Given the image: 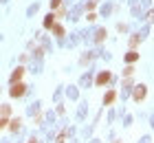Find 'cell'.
Masks as SVG:
<instances>
[{
    "instance_id": "obj_1",
    "label": "cell",
    "mask_w": 154,
    "mask_h": 143,
    "mask_svg": "<svg viewBox=\"0 0 154 143\" xmlns=\"http://www.w3.org/2000/svg\"><path fill=\"white\" fill-rule=\"evenodd\" d=\"M26 92V86L22 82H16V84H11V88H9V95L11 97H22Z\"/></svg>"
},
{
    "instance_id": "obj_2",
    "label": "cell",
    "mask_w": 154,
    "mask_h": 143,
    "mask_svg": "<svg viewBox=\"0 0 154 143\" xmlns=\"http://www.w3.org/2000/svg\"><path fill=\"white\" fill-rule=\"evenodd\" d=\"M110 79H112V75H110L108 70H103V73H99V75L95 77V84H97V86H103V84H108Z\"/></svg>"
},
{
    "instance_id": "obj_3",
    "label": "cell",
    "mask_w": 154,
    "mask_h": 143,
    "mask_svg": "<svg viewBox=\"0 0 154 143\" xmlns=\"http://www.w3.org/2000/svg\"><path fill=\"white\" fill-rule=\"evenodd\" d=\"M145 92H148V90H145V86L139 84L137 90H134V95H132V97H134V101H143V99H145Z\"/></svg>"
},
{
    "instance_id": "obj_4",
    "label": "cell",
    "mask_w": 154,
    "mask_h": 143,
    "mask_svg": "<svg viewBox=\"0 0 154 143\" xmlns=\"http://www.w3.org/2000/svg\"><path fill=\"white\" fill-rule=\"evenodd\" d=\"M22 75H24V68H22V66H18V68L11 73L9 82H11V84H16V82H20V79H22Z\"/></svg>"
},
{
    "instance_id": "obj_5",
    "label": "cell",
    "mask_w": 154,
    "mask_h": 143,
    "mask_svg": "<svg viewBox=\"0 0 154 143\" xmlns=\"http://www.w3.org/2000/svg\"><path fill=\"white\" fill-rule=\"evenodd\" d=\"M7 128H9L11 132H18L20 128H22V119H18V117H16V119H11V121H9V126H7Z\"/></svg>"
},
{
    "instance_id": "obj_6",
    "label": "cell",
    "mask_w": 154,
    "mask_h": 143,
    "mask_svg": "<svg viewBox=\"0 0 154 143\" xmlns=\"http://www.w3.org/2000/svg\"><path fill=\"white\" fill-rule=\"evenodd\" d=\"M115 99H117V92H115V90H108V92H106V97H103V104L110 106V104L115 101Z\"/></svg>"
},
{
    "instance_id": "obj_7",
    "label": "cell",
    "mask_w": 154,
    "mask_h": 143,
    "mask_svg": "<svg viewBox=\"0 0 154 143\" xmlns=\"http://www.w3.org/2000/svg\"><path fill=\"white\" fill-rule=\"evenodd\" d=\"M137 60H139V53L134 51V48H132V51H130L128 55H125V62H128V64H134Z\"/></svg>"
},
{
    "instance_id": "obj_8",
    "label": "cell",
    "mask_w": 154,
    "mask_h": 143,
    "mask_svg": "<svg viewBox=\"0 0 154 143\" xmlns=\"http://www.w3.org/2000/svg\"><path fill=\"white\" fill-rule=\"evenodd\" d=\"M55 24V13H48V16L44 18V29H51Z\"/></svg>"
},
{
    "instance_id": "obj_9",
    "label": "cell",
    "mask_w": 154,
    "mask_h": 143,
    "mask_svg": "<svg viewBox=\"0 0 154 143\" xmlns=\"http://www.w3.org/2000/svg\"><path fill=\"white\" fill-rule=\"evenodd\" d=\"M106 35H108L106 29H99V31L95 33V42H103V40H106Z\"/></svg>"
},
{
    "instance_id": "obj_10",
    "label": "cell",
    "mask_w": 154,
    "mask_h": 143,
    "mask_svg": "<svg viewBox=\"0 0 154 143\" xmlns=\"http://www.w3.org/2000/svg\"><path fill=\"white\" fill-rule=\"evenodd\" d=\"M51 29H53V31H55V35H57V38H62V35H64V33H66V31H64V26H62V24H53Z\"/></svg>"
},
{
    "instance_id": "obj_11",
    "label": "cell",
    "mask_w": 154,
    "mask_h": 143,
    "mask_svg": "<svg viewBox=\"0 0 154 143\" xmlns=\"http://www.w3.org/2000/svg\"><path fill=\"white\" fill-rule=\"evenodd\" d=\"M9 114H11L9 106H0V117H9Z\"/></svg>"
},
{
    "instance_id": "obj_12",
    "label": "cell",
    "mask_w": 154,
    "mask_h": 143,
    "mask_svg": "<svg viewBox=\"0 0 154 143\" xmlns=\"http://www.w3.org/2000/svg\"><path fill=\"white\" fill-rule=\"evenodd\" d=\"M139 42H141V38H139V35H132V38H130V48H134Z\"/></svg>"
},
{
    "instance_id": "obj_13",
    "label": "cell",
    "mask_w": 154,
    "mask_h": 143,
    "mask_svg": "<svg viewBox=\"0 0 154 143\" xmlns=\"http://www.w3.org/2000/svg\"><path fill=\"white\" fill-rule=\"evenodd\" d=\"M7 126H9V119H7V117H0V130H5Z\"/></svg>"
},
{
    "instance_id": "obj_14",
    "label": "cell",
    "mask_w": 154,
    "mask_h": 143,
    "mask_svg": "<svg viewBox=\"0 0 154 143\" xmlns=\"http://www.w3.org/2000/svg\"><path fill=\"white\" fill-rule=\"evenodd\" d=\"M66 16V9H64V7H57V16H55V18H64Z\"/></svg>"
},
{
    "instance_id": "obj_15",
    "label": "cell",
    "mask_w": 154,
    "mask_h": 143,
    "mask_svg": "<svg viewBox=\"0 0 154 143\" xmlns=\"http://www.w3.org/2000/svg\"><path fill=\"white\" fill-rule=\"evenodd\" d=\"M57 7H62V0H51V9H57Z\"/></svg>"
},
{
    "instance_id": "obj_16",
    "label": "cell",
    "mask_w": 154,
    "mask_h": 143,
    "mask_svg": "<svg viewBox=\"0 0 154 143\" xmlns=\"http://www.w3.org/2000/svg\"><path fill=\"white\" fill-rule=\"evenodd\" d=\"M95 20H97V16H95L93 11H90V13H88V22H95Z\"/></svg>"
},
{
    "instance_id": "obj_17",
    "label": "cell",
    "mask_w": 154,
    "mask_h": 143,
    "mask_svg": "<svg viewBox=\"0 0 154 143\" xmlns=\"http://www.w3.org/2000/svg\"><path fill=\"white\" fill-rule=\"evenodd\" d=\"M123 73H125V75H128V77H130L132 73H134V68H132V66H128V68H125V70H123Z\"/></svg>"
},
{
    "instance_id": "obj_18",
    "label": "cell",
    "mask_w": 154,
    "mask_h": 143,
    "mask_svg": "<svg viewBox=\"0 0 154 143\" xmlns=\"http://www.w3.org/2000/svg\"><path fill=\"white\" fill-rule=\"evenodd\" d=\"M29 143H38V141H35V139H31V141H29Z\"/></svg>"
}]
</instances>
